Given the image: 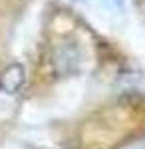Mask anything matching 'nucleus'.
<instances>
[{"mask_svg": "<svg viewBox=\"0 0 145 149\" xmlns=\"http://www.w3.org/2000/svg\"><path fill=\"white\" fill-rule=\"evenodd\" d=\"M24 84V68L20 64H14L6 70L0 78V88L6 93H16Z\"/></svg>", "mask_w": 145, "mask_h": 149, "instance_id": "f257e3e1", "label": "nucleus"}]
</instances>
